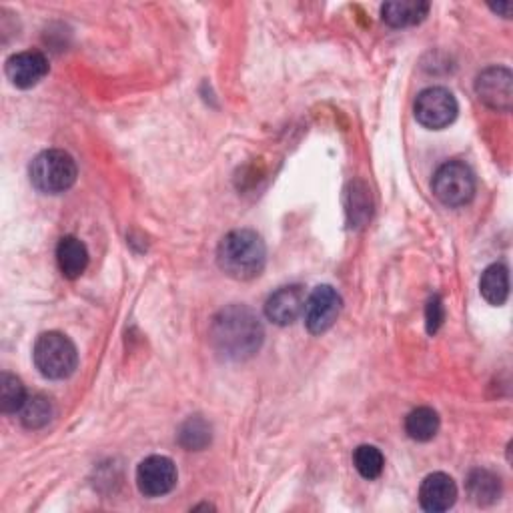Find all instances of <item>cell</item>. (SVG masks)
<instances>
[{
  "label": "cell",
  "mask_w": 513,
  "mask_h": 513,
  "mask_svg": "<svg viewBox=\"0 0 513 513\" xmlns=\"http://www.w3.org/2000/svg\"><path fill=\"white\" fill-rule=\"evenodd\" d=\"M475 93L493 111L509 113L513 103V77L505 67H489L475 81Z\"/></svg>",
  "instance_id": "9c48e42d"
},
{
  "label": "cell",
  "mask_w": 513,
  "mask_h": 513,
  "mask_svg": "<svg viewBox=\"0 0 513 513\" xmlns=\"http://www.w3.org/2000/svg\"><path fill=\"white\" fill-rule=\"evenodd\" d=\"M305 289L301 285H289L277 289L265 303V315L275 325H291L305 313Z\"/></svg>",
  "instance_id": "30bf717a"
},
{
  "label": "cell",
  "mask_w": 513,
  "mask_h": 513,
  "mask_svg": "<svg viewBox=\"0 0 513 513\" xmlns=\"http://www.w3.org/2000/svg\"><path fill=\"white\" fill-rule=\"evenodd\" d=\"M405 431L415 441H429L439 431V415L431 407H417L405 417Z\"/></svg>",
  "instance_id": "e0dca14e"
},
{
  "label": "cell",
  "mask_w": 513,
  "mask_h": 513,
  "mask_svg": "<svg viewBox=\"0 0 513 513\" xmlns=\"http://www.w3.org/2000/svg\"><path fill=\"white\" fill-rule=\"evenodd\" d=\"M265 331L259 317L245 305H231L217 313L211 325V341L215 351L231 361H243L253 357Z\"/></svg>",
  "instance_id": "6da1fadb"
},
{
  "label": "cell",
  "mask_w": 513,
  "mask_h": 513,
  "mask_svg": "<svg viewBox=\"0 0 513 513\" xmlns=\"http://www.w3.org/2000/svg\"><path fill=\"white\" fill-rule=\"evenodd\" d=\"M445 319V309H443V303L439 299V295H433L429 301H427V307H425V323H427V333L429 335H435L441 327Z\"/></svg>",
  "instance_id": "7402d4cb"
},
{
  "label": "cell",
  "mask_w": 513,
  "mask_h": 513,
  "mask_svg": "<svg viewBox=\"0 0 513 513\" xmlns=\"http://www.w3.org/2000/svg\"><path fill=\"white\" fill-rule=\"evenodd\" d=\"M217 263L221 271L237 281H251L259 277L267 263V247L251 229H237L227 233L217 249Z\"/></svg>",
  "instance_id": "7a4b0ae2"
},
{
  "label": "cell",
  "mask_w": 513,
  "mask_h": 513,
  "mask_svg": "<svg viewBox=\"0 0 513 513\" xmlns=\"http://www.w3.org/2000/svg\"><path fill=\"white\" fill-rule=\"evenodd\" d=\"M467 491L477 505H489L499 499L501 483L495 473L487 469H473L467 477Z\"/></svg>",
  "instance_id": "2e32d148"
},
{
  "label": "cell",
  "mask_w": 513,
  "mask_h": 513,
  "mask_svg": "<svg viewBox=\"0 0 513 513\" xmlns=\"http://www.w3.org/2000/svg\"><path fill=\"white\" fill-rule=\"evenodd\" d=\"M179 439H181L183 447H187L189 451H199L211 441V427L205 419L191 417L183 423Z\"/></svg>",
  "instance_id": "44dd1931"
},
{
  "label": "cell",
  "mask_w": 513,
  "mask_h": 513,
  "mask_svg": "<svg viewBox=\"0 0 513 513\" xmlns=\"http://www.w3.org/2000/svg\"><path fill=\"white\" fill-rule=\"evenodd\" d=\"M457 501V485L447 473H431L419 487V503L425 511L439 513L453 507Z\"/></svg>",
  "instance_id": "7c38bea8"
},
{
  "label": "cell",
  "mask_w": 513,
  "mask_h": 513,
  "mask_svg": "<svg viewBox=\"0 0 513 513\" xmlns=\"http://www.w3.org/2000/svg\"><path fill=\"white\" fill-rule=\"evenodd\" d=\"M431 187L445 207H463L475 197V175L465 163L447 161L435 171Z\"/></svg>",
  "instance_id": "5b68a950"
},
{
  "label": "cell",
  "mask_w": 513,
  "mask_h": 513,
  "mask_svg": "<svg viewBox=\"0 0 513 513\" xmlns=\"http://www.w3.org/2000/svg\"><path fill=\"white\" fill-rule=\"evenodd\" d=\"M491 11H495V13H503V17H509V13H511V5H509V3H505V5H497V7H491Z\"/></svg>",
  "instance_id": "603a6c76"
},
{
  "label": "cell",
  "mask_w": 513,
  "mask_h": 513,
  "mask_svg": "<svg viewBox=\"0 0 513 513\" xmlns=\"http://www.w3.org/2000/svg\"><path fill=\"white\" fill-rule=\"evenodd\" d=\"M33 359L41 375H45L47 379H67L75 373L79 365V353L75 343L59 331L43 333L37 339Z\"/></svg>",
  "instance_id": "277c9868"
},
{
  "label": "cell",
  "mask_w": 513,
  "mask_h": 513,
  "mask_svg": "<svg viewBox=\"0 0 513 513\" xmlns=\"http://www.w3.org/2000/svg\"><path fill=\"white\" fill-rule=\"evenodd\" d=\"M177 465L171 457L151 455L137 467V485L147 497H161L173 491L177 485Z\"/></svg>",
  "instance_id": "ba28073f"
},
{
  "label": "cell",
  "mask_w": 513,
  "mask_h": 513,
  "mask_svg": "<svg viewBox=\"0 0 513 513\" xmlns=\"http://www.w3.org/2000/svg\"><path fill=\"white\" fill-rule=\"evenodd\" d=\"M53 419V403L45 395H33L21 409V421L27 429H41Z\"/></svg>",
  "instance_id": "d6986e66"
},
{
  "label": "cell",
  "mask_w": 513,
  "mask_h": 513,
  "mask_svg": "<svg viewBox=\"0 0 513 513\" xmlns=\"http://www.w3.org/2000/svg\"><path fill=\"white\" fill-rule=\"evenodd\" d=\"M343 307L341 295L331 285H319L313 289L305 303V325L309 333L321 335L329 331Z\"/></svg>",
  "instance_id": "52a82bcc"
},
{
  "label": "cell",
  "mask_w": 513,
  "mask_h": 513,
  "mask_svg": "<svg viewBox=\"0 0 513 513\" xmlns=\"http://www.w3.org/2000/svg\"><path fill=\"white\" fill-rule=\"evenodd\" d=\"M7 77L17 89L37 87L49 73V61L39 51L17 53L7 61Z\"/></svg>",
  "instance_id": "8fae6325"
},
{
  "label": "cell",
  "mask_w": 513,
  "mask_h": 513,
  "mask_svg": "<svg viewBox=\"0 0 513 513\" xmlns=\"http://www.w3.org/2000/svg\"><path fill=\"white\" fill-rule=\"evenodd\" d=\"M77 175L79 169L75 159L61 149H51L37 155L29 167L33 187L45 195H61L69 191L75 185Z\"/></svg>",
  "instance_id": "3957f363"
},
{
  "label": "cell",
  "mask_w": 513,
  "mask_h": 513,
  "mask_svg": "<svg viewBox=\"0 0 513 513\" xmlns=\"http://www.w3.org/2000/svg\"><path fill=\"white\" fill-rule=\"evenodd\" d=\"M429 13V3H417V0H401V3H385L381 7V19L393 29L413 27L421 23Z\"/></svg>",
  "instance_id": "5bb4252c"
},
{
  "label": "cell",
  "mask_w": 513,
  "mask_h": 513,
  "mask_svg": "<svg viewBox=\"0 0 513 513\" xmlns=\"http://www.w3.org/2000/svg\"><path fill=\"white\" fill-rule=\"evenodd\" d=\"M353 465L365 479H377L383 473L385 457L375 445H359L353 453Z\"/></svg>",
  "instance_id": "ffe728a7"
},
{
  "label": "cell",
  "mask_w": 513,
  "mask_h": 513,
  "mask_svg": "<svg viewBox=\"0 0 513 513\" xmlns=\"http://www.w3.org/2000/svg\"><path fill=\"white\" fill-rule=\"evenodd\" d=\"M27 399L23 381L11 373H3L0 377V409L3 413H21Z\"/></svg>",
  "instance_id": "ac0fdd59"
},
{
  "label": "cell",
  "mask_w": 513,
  "mask_h": 513,
  "mask_svg": "<svg viewBox=\"0 0 513 513\" xmlns=\"http://www.w3.org/2000/svg\"><path fill=\"white\" fill-rule=\"evenodd\" d=\"M479 291L489 305L501 307L509 297V273L501 263L489 265L479 281Z\"/></svg>",
  "instance_id": "9a60e30c"
},
{
  "label": "cell",
  "mask_w": 513,
  "mask_h": 513,
  "mask_svg": "<svg viewBox=\"0 0 513 513\" xmlns=\"http://www.w3.org/2000/svg\"><path fill=\"white\" fill-rule=\"evenodd\" d=\"M57 263L67 279H79L89 267V251L85 243L73 235H67L57 245Z\"/></svg>",
  "instance_id": "4fadbf2b"
},
{
  "label": "cell",
  "mask_w": 513,
  "mask_h": 513,
  "mask_svg": "<svg viewBox=\"0 0 513 513\" xmlns=\"http://www.w3.org/2000/svg\"><path fill=\"white\" fill-rule=\"evenodd\" d=\"M415 119L425 129H445L449 127L457 117V101L451 91L443 87H431L417 95L415 99Z\"/></svg>",
  "instance_id": "8992f818"
}]
</instances>
